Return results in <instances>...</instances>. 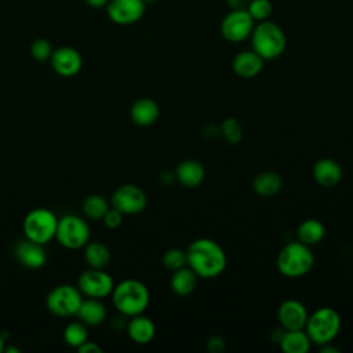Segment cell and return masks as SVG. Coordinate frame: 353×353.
Instances as JSON below:
<instances>
[{
	"label": "cell",
	"mask_w": 353,
	"mask_h": 353,
	"mask_svg": "<svg viewBox=\"0 0 353 353\" xmlns=\"http://www.w3.org/2000/svg\"><path fill=\"white\" fill-rule=\"evenodd\" d=\"M188 266L201 279H215L226 268V254L212 239L193 240L186 250Z\"/></svg>",
	"instance_id": "1"
},
{
	"label": "cell",
	"mask_w": 353,
	"mask_h": 353,
	"mask_svg": "<svg viewBox=\"0 0 353 353\" xmlns=\"http://www.w3.org/2000/svg\"><path fill=\"white\" fill-rule=\"evenodd\" d=\"M110 295L117 312L127 317L142 314L150 302L148 287L137 279H125L114 284Z\"/></svg>",
	"instance_id": "2"
},
{
	"label": "cell",
	"mask_w": 353,
	"mask_h": 353,
	"mask_svg": "<svg viewBox=\"0 0 353 353\" xmlns=\"http://www.w3.org/2000/svg\"><path fill=\"white\" fill-rule=\"evenodd\" d=\"M314 265V255L309 245L302 241L287 243L279 252L276 266L288 279H299L307 274Z\"/></svg>",
	"instance_id": "3"
},
{
	"label": "cell",
	"mask_w": 353,
	"mask_h": 353,
	"mask_svg": "<svg viewBox=\"0 0 353 353\" xmlns=\"http://www.w3.org/2000/svg\"><path fill=\"white\" fill-rule=\"evenodd\" d=\"M250 37L252 50L263 61L279 58L287 47V37L283 29L269 19L258 22Z\"/></svg>",
	"instance_id": "4"
},
{
	"label": "cell",
	"mask_w": 353,
	"mask_h": 353,
	"mask_svg": "<svg viewBox=\"0 0 353 353\" xmlns=\"http://www.w3.org/2000/svg\"><path fill=\"white\" fill-rule=\"evenodd\" d=\"M341 325L342 320L339 313L332 307L324 306L307 316L303 330L306 331L312 343L321 346L331 343L336 338L341 331Z\"/></svg>",
	"instance_id": "5"
},
{
	"label": "cell",
	"mask_w": 353,
	"mask_h": 353,
	"mask_svg": "<svg viewBox=\"0 0 353 353\" xmlns=\"http://www.w3.org/2000/svg\"><path fill=\"white\" fill-rule=\"evenodd\" d=\"M57 225L58 216L51 210L44 207L30 210L22 221L25 237L43 245L55 239Z\"/></svg>",
	"instance_id": "6"
},
{
	"label": "cell",
	"mask_w": 353,
	"mask_h": 353,
	"mask_svg": "<svg viewBox=\"0 0 353 353\" xmlns=\"http://www.w3.org/2000/svg\"><path fill=\"white\" fill-rule=\"evenodd\" d=\"M90 226L81 216L69 214L58 218L55 239L62 247L68 250L83 248L90 241Z\"/></svg>",
	"instance_id": "7"
},
{
	"label": "cell",
	"mask_w": 353,
	"mask_h": 353,
	"mask_svg": "<svg viewBox=\"0 0 353 353\" xmlns=\"http://www.w3.org/2000/svg\"><path fill=\"white\" fill-rule=\"evenodd\" d=\"M83 301V294L77 285L59 284L55 285L46 298V306L50 313L58 317L76 316V312Z\"/></svg>",
	"instance_id": "8"
},
{
	"label": "cell",
	"mask_w": 353,
	"mask_h": 353,
	"mask_svg": "<svg viewBox=\"0 0 353 353\" xmlns=\"http://www.w3.org/2000/svg\"><path fill=\"white\" fill-rule=\"evenodd\" d=\"M146 193L134 183L120 185L110 197V205L124 215H137L146 208Z\"/></svg>",
	"instance_id": "9"
},
{
	"label": "cell",
	"mask_w": 353,
	"mask_h": 353,
	"mask_svg": "<svg viewBox=\"0 0 353 353\" xmlns=\"http://www.w3.org/2000/svg\"><path fill=\"white\" fill-rule=\"evenodd\" d=\"M254 26L255 21L247 10H230L221 22V34L230 43H240L251 36Z\"/></svg>",
	"instance_id": "10"
},
{
	"label": "cell",
	"mask_w": 353,
	"mask_h": 353,
	"mask_svg": "<svg viewBox=\"0 0 353 353\" xmlns=\"http://www.w3.org/2000/svg\"><path fill=\"white\" fill-rule=\"evenodd\" d=\"M114 281L105 269L88 268L77 279V288L83 296L102 299L112 294Z\"/></svg>",
	"instance_id": "11"
},
{
	"label": "cell",
	"mask_w": 353,
	"mask_h": 353,
	"mask_svg": "<svg viewBox=\"0 0 353 353\" xmlns=\"http://www.w3.org/2000/svg\"><path fill=\"white\" fill-rule=\"evenodd\" d=\"M143 0H109L106 4L109 18L117 25L138 22L145 14Z\"/></svg>",
	"instance_id": "12"
},
{
	"label": "cell",
	"mask_w": 353,
	"mask_h": 353,
	"mask_svg": "<svg viewBox=\"0 0 353 353\" xmlns=\"http://www.w3.org/2000/svg\"><path fill=\"white\" fill-rule=\"evenodd\" d=\"M306 306L298 299H285L277 309V320L283 330H303L307 321Z\"/></svg>",
	"instance_id": "13"
},
{
	"label": "cell",
	"mask_w": 353,
	"mask_h": 353,
	"mask_svg": "<svg viewBox=\"0 0 353 353\" xmlns=\"http://www.w3.org/2000/svg\"><path fill=\"white\" fill-rule=\"evenodd\" d=\"M50 62L54 72L62 77L76 76L83 66V58L80 52L76 48L68 46L59 47L52 51Z\"/></svg>",
	"instance_id": "14"
},
{
	"label": "cell",
	"mask_w": 353,
	"mask_h": 353,
	"mask_svg": "<svg viewBox=\"0 0 353 353\" xmlns=\"http://www.w3.org/2000/svg\"><path fill=\"white\" fill-rule=\"evenodd\" d=\"M14 255L17 261L28 269H40L46 265L47 254L44 245L29 239L21 240L14 250Z\"/></svg>",
	"instance_id": "15"
},
{
	"label": "cell",
	"mask_w": 353,
	"mask_h": 353,
	"mask_svg": "<svg viewBox=\"0 0 353 353\" xmlns=\"http://www.w3.org/2000/svg\"><path fill=\"white\" fill-rule=\"evenodd\" d=\"M232 69L241 79H252L263 69V58H261L254 50L240 51L233 58Z\"/></svg>",
	"instance_id": "16"
},
{
	"label": "cell",
	"mask_w": 353,
	"mask_h": 353,
	"mask_svg": "<svg viewBox=\"0 0 353 353\" xmlns=\"http://www.w3.org/2000/svg\"><path fill=\"white\" fill-rule=\"evenodd\" d=\"M175 178L176 181L183 185L185 188L193 189L201 185L205 176V170L204 165L194 159H188L181 163H178L175 168Z\"/></svg>",
	"instance_id": "17"
},
{
	"label": "cell",
	"mask_w": 353,
	"mask_h": 353,
	"mask_svg": "<svg viewBox=\"0 0 353 353\" xmlns=\"http://www.w3.org/2000/svg\"><path fill=\"white\" fill-rule=\"evenodd\" d=\"M313 179L323 188H334L342 179V168L332 159H320L313 165Z\"/></svg>",
	"instance_id": "18"
},
{
	"label": "cell",
	"mask_w": 353,
	"mask_h": 353,
	"mask_svg": "<svg viewBox=\"0 0 353 353\" xmlns=\"http://www.w3.org/2000/svg\"><path fill=\"white\" fill-rule=\"evenodd\" d=\"M125 330L130 339L138 345H146L152 342L156 335L154 323L149 317L143 316V313L130 317Z\"/></svg>",
	"instance_id": "19"
},
{
	"label": "cell",
	"mask_w": 353,
	"mask_h": 353,
	"mask_svg": "<svg viewBox=\"0 0 353 353\" xmlns=\"http://www.w3.org/2000/svg\"><path fill=\"white\" fill-rule=\"evenodd\" d=\"M160 116V108L156 101L150 98L137 99L130 109V117L134 124L139 127H148L157 121Z\"/></svg>",
	"instance_id": "20"
},
{
	"label": "cell",
	"mask_w": 353,
	"mask_h": 353,
	"mask_svg": "<svg viewBox=\"0 0 353 353\" xmlns=\"http://www.w3.org/2000/svg\"><path fill=\"white\" fill-rule=\"evenodd\" d=\"M76 317L87 327H95L106 320V307L98 298H83Z\"/></svg>",
	"instance_id": "21"
},
{
	"label": "cell",
	"mask_w": 353,
	"mask_h": 353,
	"mask_svg": "<svg viewBox=\"0 0 353 353\" xmlns=\"http://www.w3.org/2000/svg\"><path fill=\"white\" fill-rule=\"evenodd\" d=\"M84 261L88 268L106 269L110 263L112 254L109 247L102 241H88L84 247Z\"/></svg>",
	"instance_id": "22"
},
{
	"label": "cell",
	"mask_w": 353,
	"mask_h": 353,
	"mask_svg": "<svg viewBox=\"0 0 353 353\" xmlns=\"http://www.w3.org/2000/svg\"><path fill=\"white\" fill-rule=\"evenodd\" d=\"M197 279L199 276L186 265L181 269L174 270L170 280V285L176 295L186 296L194 291L197 285Z\"/></svg>",
	"instance_id": "23"
},
{
	"label": "cell",
	"mask_w": 353,
	"mask_h": 353,
	"mask_svg": "<svg viewBox=\"0 0 353 353\" xmlns=\"http://www.w3.org/2000/svg\"><path fill=\"white\" fill-rule=\"evenodd\" d=\"M279 343L281 350L285 353H307L312 341L305 330H284V334Z\"/></svg>",
	"instance_id": "24"
},
{
	"label": "cell",
	"mask_w": 353,
	"mask_h": 353,
	"mask_svg": "<svg viewBox=\"0 0 353 353\" xmlns=\"http://www.w3.org/2000/svg\"><path fill=\"white\" fill-rule=\"evenodd\" d=\"M283 186L281 176L274 171H263L254 178L252 188L262 197H272L280 192Z\"/></svg>",
	"instance_id": "25"
},
{
	"label": "cell",
	"mask_w": 353,
	"mask_h": 353,
	"mask_svg": "<svg viewBox=\"0 0 353 353\" xmlns=\"http://www.w3.org/2000/svg\"><path fill=\"white\" fill-rule=\"evenodd\" d=\"M296 236L299 241L310 247L323 240V237L325 236V226L319 219L309 218L299 223L296 229Z\"/></svg>",
	"instance_id": "26"
},
{
	"label": "cell",
	"mask_w": 353,
	"mask_h": 353,
	"mask_svg": "<svg viewBox=\"0 0 353 353\" xmlns=\"http://www.w3.org/2000/svg\"><path fill=\"white\" fill-rule=\"evenodd\" d=\"M83 214L92 221H102L106 211L110 208V203L102 194H90L83 201Z\"/></svg>",
	"instance_id": "27"
},
{
	"label": "cell",
	"mask_w": 353,
	"mask_h": 353,
	"mask_svg": "<svg viewBox=\"0 0 353 353\" xmlns=\"http://www.w3.org/2000/svg\"><path fill=\"white\" fill-rule=\"evenodd\" d=\"M88 339V330L84 323L72 321L63 328V341L70 347H79Z\"/></svg>",
	"instance_id": "28"
},
{
	"label": "cell",
	"mask_w": 353,
	"mask_h": 353,
	"mask_svg": "<svg viewBox=\"0 0 353 353\" xmlns=\"http://www.w3.org/2000/svg\"><path fill=\"white\" fill-rule=\"evenodd\" d=\"M221 134L222 137L232 145H236L241 141L243 138V127L240 124V121L234 117H228L222 121L221 127Z\"/></svg>",
	"instance_id": "29"
},
{
	"label": "cell",
	"mask_w": 353,
	"mask_h": 353,
	"mask_svg": "<svg viewBox=\"0 0 353 353\" xmlns=\"http://www.w3.org/2000/svg\"><path fill=\"white\" fill-rule=\"evenodd\" d=\"M247 11L255 22H262L269 19V17L272 15L273 4L270 0H250Z\"/></svg>",
	"instance_id": "30"
},
{
	"label": "cell",
	"mask_w": 353,
	"mask_h": 353,
	"mask_svg": "<svg viewBox=\"0 0 353 353\" xmlns=\"http://www.w3.org/2000/svg\"><path fill=\"white\" fill-rule=\"evenodd\" d=\"M163 265L168 270H176L188 265L186 262V251L181 248H170L163 255Z\"/></svg>",
	"instance_id": "31"
},
{
	"label": "cell",
	"mask_w": 353,
	"mask_h": 353,
	"mask_svg": "<svg viewBox=\"0 0 353 353\" xmlns=\"http://www.w3.org/2000/svg\"><path fill=\"white\" fill-rule=\"evenodd\" d=\"M30 55L36 61H47L52 55V47L51 43L47 39H36L30 44Z\"/></svg>",
	"instance_id": "32"
},
{
	"label": "cell",
	"mask_w": 353,
	"mask_h": 353,
	"mask_svg": "<svg viewBox=\"0 0 353 353\" xmlns=\"http://www.w3.org/2000/svg\"><path fill=\"white\" fill-rule=\"evenodd\" d=\"M123 216H124V214H121L119 210H116L110 205V208L103 215L102 222L108 229H117L123 223Z\"/></svg>",
	"instance_id": "33"
},
{
	"label": "cell",
	"mask_w": 353,
	"mask_h": 353,
	"mask_svg": "<svg viewBox=\"0 0 353 353\" xmlns=\"http://www.w3.org/2000/svg\"><path fill=\"white\" fill-rule=\"evenodd\" d=\"M207 350L211 352V353H221L225 350L226 347V343H225V339L219 335H212L208 338L207 341Z\"/></svg>",
	"instance_id": "34"
},
{
	"label": "cell",
	"mask_w": 353,
	"mask_h": 353,
	"mask_svg": "<svg viewBox=\"0 0 353 353\" xmlns=\"http://www.w3.org/2000/svg\"><path fill=\"white\" fill-rule=\"evenodd\" d=\"M77 350L80 353H101L102 352V347L97 343V342H92V341H85L83 345H80L77 347Z\"/></svg>",
	"instance_id": "35"
},
{
	"label": "cell",
	"mask_w": 353,
	"mask_h": 353,
	"mask_svg": "<svg viewBox=\"0 0 353 353\" xmlns=\"http://www.w3.org/2000/svg\"><path fill=\"white\" fill-rule=\"evenodd\" d=\"M230 10H247L250 0H225Z\"/></svg>",
	"instance_id": "36"
},
{
	"label": "cell",
	"mask_w": 353,
	"mask_h": 353,
	"mask_svg": "<svg viewBox=\"0 0 353 353\" xmlns=\"http://www.w3.org/2000/svg\"><path fill=\"white\" fill-rule=\"evenodd\" d=\"M175 172L174 171H170V170H165L160 174V181L164 183V185H170L175 181Z\"/></svg>",
	"instance_id": "37"
},
{
	"label": "cell",
	"mask_w": 353,
	"mask_h": 353,
	"mask_svg": "<svg viewBox=\"0 0 353 353\" xmlns=\"http://www.w3.org/2000/svg\"><path fill=\"white\" fill-rule=\"evenodd\" d=\"M203 134H204L205 137H208V138H212V137L219 135V134H221V130H219V127H216V125H214V124H208V125H205V127L203 128Z\"/></svg>",
	"instance_id": "38"
},
{
	"label": "cell",
	"mask_w": 353,
	"mask_h": 353,
	"mask_svg": "<svg viewBox=\"0 0 353 353\" xmlns=\"http://www.w3.org/2000/svg\"><path fill=\"white\" fill-rule=\"evenodd\" d=\"M109 0H85V3L94 8H99V7H103L108 4Z\"/></svg>",
	"instance_id": "39"
},
{
	"label": "cell",
	"mask_w": 353,
	"mask_h": 353,
	"mask_svg": "<svg viewBox=\"0 0 353 353\" xmlns=\"http://www.w3.org/2000/svg\"><path fill=\"white\" fill-rule=\"evenodd\" d=\"M321 353H338L339 349L335 347V346H331L330 343H325V345H321Z\"/></svg>",
	"instance_id": "40"
},
{
	"label": "cell",
	"mask_w": 353,
	"mask_h": 353,
	"mask_svg": "<svg viewBox=\"0 0 353 353\" xmlns=\"http://www.w3.org/2000/svg\"><path fill=\"white\" fill-rule=\"evenodd\" d=\"M4 347H6V339H4V336L0 334V353L4 352Z\"/></svg>",
	"instance_id": "41"
},
{
	"label": "cell",
	"mask_w": 353,
	"mask_h": 353,
	"mask_svg": "<svg viewBox=\"0 0 353 353\" xmlns=\"http://www.w3.org/2000/svg\"><path fill=\"white\" fill-rule=\"evenodd\" d=\"M154 1H157V0H143L145 4H152V3H154Z\"/></svg>",
	"instance_id": "42"
}]
</instances>
